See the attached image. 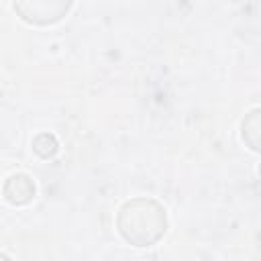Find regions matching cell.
I'll list each match as a JSON object with an SVG mask.
<instances>
[{"label":"cell","instance_id":"1","mask_svg":"<svg viewBox=\"0 0 261 261\" xmlns=\"http://www.w3.org/2000/svg\"><path fill=\"white\" fill-rule=\"evenodd\" d=\"M169 228L167 210L155 198H130L116 212V230L133 247L145 249L157 245Z\"/></svg>","mask_w":261,"mask_h":261},{"label":"cell","instance_id":"5","mask_svg":"<svg viewBox=\"0 0 261 261\" xmlns=\"http://www.w3.org/2000/svg\"><path fill=\"white\" fill-rule=\"evenodd\" d=\"M31 147H33V151H35L41 159H51V157H55L57 151H59V141H57L55 135H51V133H39V135L33 139Z\"/></svg>","mask_w":261,"mask_h":261},{"label":"cell","instance_id":"2","mask_svg":"<svg viewBox=\"0 0 261 261\" xmlns=\"http://www.w3.org/2000/svg\"><path fill=\"white\" fill-rule=\"evenodd\" d=\"M73 2L63 0H24L14 2V12L20 16V20L35 24V27H49L59 22L69 10Z\"/></svg>","mask_w":261,"mask_h":261},{"label":"cell","instance_id":"6","mask_svg":"<svg viewBox=\"0 0 261 261\" xmlns=\"http://www.w3.org/2000/svg\"><path fill=\"white\" fill-rule=\"evenodd\" d=\"M0 261H12V259H10L6 253H0Z\"/></svg>","mask_w":261,"mask_h":261},{"label":"cell","instance_id":"4","mask_svg":"<svg viewBox=\"0 0 261 261\" xmlns=\"http://www.w3.org/2000/svg\"><path fill=\"white\" fill-rule=\"evenodd\" d=\"M259 114H261V110H259V108H253V110L245 116V120H243V124H241V137H243L245 145H247L253 153H259V151H261V147H259V137H261Z\"/></svg>","mask_w":261,"mask_h":261},{"label":"cell","instance_id":"3","mask_svg":"<svg viewBox=\"0 0 261 261\" xmlns=\"http://www.w3.org/2000/svg\"><path fill=\"white\" fill-rule=\"evenodd\" d=\"M37 194V188H35V181L29 173H12L6 177L4 186H2V198L10 204V206H27L33 202Z\"/></svg>","mask_w":261,"mask_h":261}]
</instances>
